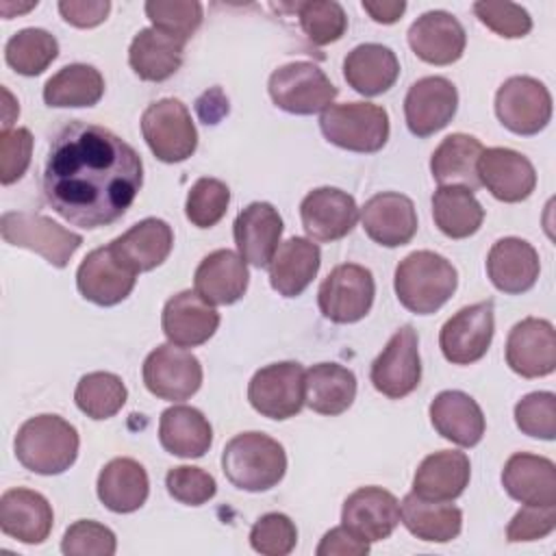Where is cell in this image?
I'll return each instance as SVG.
<instances>
[{"label":"cell","mask_w":556,"mask_h":556,"mask_svg":"<svg viewBox=\"0 0 556 556\" xmlns=\"http://www.w3.org/2000/svg\"><path fill=\"white\" fill-rule=\"evenodd\" d=\"M319 128L324 137L350 152H378L389 139V115L371 102L330 104L321 111Z\"/></svg>","instance_id":"cell-5"},{"label":"cell","mask_w":556,"mask_h":556,"mask_svg":"<svg viewBox=\"0 0 556 556\" xmlns=\"http://www.w3.org/2000/svg\"><path fill=\"white\" fill-rule=\"evenodd\" d=\"M172 226L156 217H146L111 241L113 252L137 274L159 267L172 252Z\"/></svg>","instance_id":"cell-32"},{"label":"cell","mask_w":556,"mask_h":556,"mask_svg":"<svg viewBox=\"0 0 556 556\" xmlns=\"http://www.w3.org/2000/svg\"><path fill=\"white\" fill-rule=\"evenodd\" d=\"M363 11L378 24H393L406 11V2L402 0H363Z\"/></svg>","instance_id":"cell-56"},{"label":"cell","mask_w":556,"mask_h":556,"mask_svg":"<svg viewBox=\"0 0 556 556\" xmlns=\"http://www.w3.org/2000/svg\"><path fill=\"white\" fill-rule=\"evenodd\" d=\"M43 195L70 224L93 230L117 222L143 185L137 150L104 126L65 124L50 141Z\"/></svg>","instance_id":"cell-1"},{"label":"cell","mask_w":556,"mask_h":556,"mask_svg":"<svg viewBox=\"0 0 556 556\" xmlns=\"http://www.w3.org/2000/svg\"><path fill=\"white\" fill-rule=\"evenodd\" d=\"M315 552L317 556H365L369 543L354 536L345 526H337L324 534Z\"/></svg>","instance_id":"cell-55"},{"label":"cell","mask_w":556,"mask_h":556,"mask_svg":"<svg viewBox=\"0 0 556 556\" xmlns=\"http://www.w3.org/2000/svg\"><path fill=\"white\" fill-rule=\"evenodd\" d=\"M502 484L504 491L521 504H556V467L545 456L528 452L513 454L504 465Z\"/></svg>","instance_id":"cell-28"},{"label":"cell","mask_w":556,"mask_h":556,"mask_svg":"<svg viewBox=\"0 0 556 556\" xmlns=\"http://www.w3.org/2000/svg\"><path fill=\"white\" fill-rule=\"evenodd\" d=\"M458 274L454 265L430 250L410 252L395 267V295L404 308L417 315L439 311L456 291Z\"/></svg>","instance_id":"cell-3"},{"label":"cell","mask_w":556,"mask_h":556,"mask_svg":"<svg viewBox=\"0 0 556 556\" xmlns=\"http://www.w3.org/2000/svg\"><path fill=\"white\" fill-rule=\"evenodd\" d=\"M98 497L113 513H132L141 508L150 493V480L135 458H113L98 476Z\"/></svg>","instance_id":"cell-35"},{"label":"cell","mask_w":556,"mask_h":556,"mask_svg":"<svg viewBox=\"0 0 556 556\" xmlns=\"http://www.w3.org/2000/svg\"><path fill=\"white\" fill-rule=\"evenodd\" d=\"M59 54V41L43 28H24L4 46L7 63L22 76H39Z\"/></svg>","instance_id":"cell-42"},{"label":"cell","mask_w":556,"mask_h":556,"mask_svg":"<svg viewBox=\"0 0 556 556\" xmlns=\"http://www.w3.org/2000/svg\"><path fill=\"white\" fill-rule=\"evenodd\" d=\"M245 261L232 250H215L206 254L193 276L195 293L208 304H235L248 289Z\"/></svg>","instance_id":"cell-29"},{"label":"cell","mask_w":556,"mask_h":556,"mask_svg":"<svg viewBox=\"0 0 556 556\" xmlns=\"http://www.w3.org/2000/svg\"><path fill=\"white\" fill-rule=\"evenodd\" d=\"M478 180L500 202H521L536 187L534 165L517 150L486 148L478 156Z\"/></svg>","instance_id":"cell-17"},{"label":"cell","mask_w":556,"mask_h":556,"mask_svg":"<svg viewBox=\"0 0 556 556\" xmlns=\"http://www.w3.org/2000/svg\"><path fill=\"white\" fill-rule=\"evenodd\" d=\"M141 135L163 163H180L198 148V130L189 109L176 98L152 102L141 115Z\"/></svg>","instance_id":"cell-7"},{"label":"cell","mask_w":556,"mask_h":556,"mask_svg":"<svg viewBox=\"0 0 556 556\" xmlns=\"http://www.w3.org/2000/svg\"><path fill=\"white\" fill-rule=\"evenodd\" d=\"M430 421L443 439L460 447L478 445L486 428L482 408L463 391H441L430 402Z\"/></svg>","instance_id":"cell-27"},{"label":"cell","mask_w":556,"mask_h":556,"mask_svg":"<svg viewBox=\"0 0 556 556\" xmlns=\"http://www.w3.org/2000/svg\"><path fill=\"white\" fill-rule=\"evenodd\" d=\"M493 302L469 304L443 324L439 332L441 352L452 365H471L486 354L493 341Z\"/></svg>","instance_id":"cell-14"},{"label":"cell","mask_w":556,"mask_h":556,"mask_svg":"<svg viewBox=\"0 0 556 556\" xmlns=\"http://www.w3.org/2000/svg\"><path fill=\"white\" fill-rule=\"evenodd\" d=\"M463 24L447 11H428L408 28L410 50L430 65H452L465 52Z\"/></svg>","instance_id":"cell-23"},{"label":"cell","mask_w":556,"mask_h":556,"mask_svg":"<svg viewBox=\"0 0 556 556\" xmlns=\"http://www.w3.org/2000/svg\"><path fill=\"white\" fill-rule=\"evenodd\" d=\"M458 106V91L443 76H426L410 85L404 98L406 126L415 137H430L445 128Z\"/></svg>","instance_id":"cell-16"},{"label":"cell","mask_w":556,"mask_h":556,"mask_svg":"<svg viewBox=\"0 0 556 556\" xmlns=\"http://www.w3.org/2000/svg\"><path fill=\"white\" fill-rule=\"evenodd\" d=\"M159 441L174 456L200 458L213 443V428L198 408L176 404L161 413Z\"/></svg>","instance_id":"cell-33"},{"label":"cell","mask_w":556,"mask_h":556,"mask_svg":"<svg viewBox=\"0 0 556 556\" xmlns=\"http://www.w3.org/2000/svg\"><path fill=\"white\" fill-rule=\"evenodd\" d=\"M146 15L152 28L187 43L202 24V4L195 0H150Z\"/></svg>","instance_id":"cell-44"},{"label":"cell","mask_w":556,"mask_h":556,"mask_svg":"<svg viewBox=\"0 0 556 556\" xmlns=\"http://www.w3.org/2000/svg\"><path fill=\"white\" fill-rule=\"evenodd\" d=\"M165 486L176 502L187 506H202L217 493L215 478L208 471L189 465L169 469L165 476Z\"/></svg>","instance_id":"cell-51"},{"label":"cell","mask_w":556,"mask_h":556,"mask_svg":"<svg viewBox=\"0 0 556 556\" xmlns=\"http://www.w3.org/2000/svg\"><path fill=\"white\" fill-rule=\"evenodd\" d=\"M556 528V504L549 506H536V504H523L521 510L510 519L506 528V539L510 543L521 541H539L547 536Z\"/></svg>","instance_id":"cell-53"},{"label":"cell","mask_w":556,"mask_h":556,"mask_svg":"<svg viewBox=\"0 0 556 556\" xmlns=\"http://www.w3.org/2000/svg\"><path fill=\"white\" fill-rule=\"evenodd\" d=\"M469 476L471 465L465 452L441 450L419 463L413 476V493L424 500L452 502L467 489Z\"/></svg>","instance_id":"cell-30"},{"label":"cell","mask_w":556,"mask_h":556,"mask_svg":"<svg viewBox=\"0 0 556 556\" xmlns=\"http://www.w3.org/2000/svg\"><path fill=\"white\" fill-rule=\"evenodd\" d=\"M54 523L50 502L30 489H9L0 497V528L26 545H39L48 539Z\"/></svg>","instance_id":"cell-24"},{"label":"cell","mask_w":556,"mask_h":556,"mask_svg":"<svg viewBox=\"0 0 556 556\" xmlns=\"http://www.w3.org/2000/svg\"><path fill=\"white\" fill-rule=\"evenodd\" d=\"M33 152V135L28 128H9L0 135V182L13 185L20 180L28 165Z\"/></svg>","instance_id":"cell-52"},{"label":"cell","mask_w":556,"mask_h":556,"mask_svg":"<svg viewBox=\"0 0 556 556\" xmlns=\"http://www.w3.org/2000/svg\"><path fill=\"white\" fill-rule=\"evenodd\" d=\"M298 543L295 523L282 513H267L254 521L250 530V545L265 556H287Z\"/></svg>","instance_id":"cell-48"},{"label":"cell","mask_w":556,"mask_h":556,"mask_svg":"<svg viewBox=\"0 0 556 556\" xmlns=\"http://www.w3.org/2000/svg\"><path fill=\"white\" fill-rule=\"evenodd\" d=\"M78 432L59 415L26 419L15 434V458L33 473L56 476L70 469L78 456Z\"/></svg>","instance_id":"cell-2"},{"label":"cell","mask_w":556,"mask_h":556,"mask_svg":"<svg viewBox=\"0 0 556 556\" xmlns=\"http://www.w3.org/2000/svg\"><path fill=\"white\" fill-rule=\"evenodd\" d=\"M267 89L271 102L293 115L326 111L339 93L324 70L308 61H293L274 70Z\"/></svg>","instance_id":"cell-6"},{"label":"cell","mask_w":556,"mask_h":556,"mask_svg":"<svg viewBox=\"0 0 556 556\" xmlns=\"http://www.w3.org/2000/svg\"><path fill=\"white\" fill-rule=\"evenodd\" d=\"M495 113L515 135H536L552 119V96L532 76H513L495 93Z\"/></svg>","instance_id":"cell-10"},{"label":"cell","mask_w":556,"mask_h":556,"mask_svg":"<svg viewBox=\"0 0 556 556\" xmlns=\"http://www.w3.org/2000/svg\"><path fill=\"white\" fill-rule=\"evenodd\" d=\"M356 397V376L337 363H317L304 371V402L319 415H341Z\"/></svg>","instance_id":"cell-37"},{"label":"cell","mask_w":556,"mask_h":556,"mask_svg":"<svg viewBox=\"0 0 556 556\" xmlns=\"http://www.w3.org/2000/svg\"><path fill=\"white\" fill-rule=\"evenodd\" d=\"M115 549L117 541L113 530L91 519L72 523L61 541V552L67 556H113Z\"/></svg>","instance_id":"cell-49"},{"label":"cell","mask_w":556,"mask_h":556,"mask_svg":"<svg viewBox=\"0 0 556 556\" xmlns=\"http://www.w3.org/2000/svg\"><path fill=\"white\" fill-rule=\"evenodd\" d=\"M400 519L413 536L428 543H450L463 528L460 508L447 502L424 500L415 493L404 495L400 504Z\"/></svg>","instance_id":"cell-36"},{"label":"cell","mask_w":556,"mask_h":556,"mask_svg":"<svg viewBox=\"0 0 556 556\" xmlns=\"http://www.w3.org/2000/svg\"><path fill=\"white\" fill-rule=\"evenodd\" d=\"M222 469L232 486L261 493L282 480L287 454L276 439L263 432H241L226 443Z\"/></svg>","instance_id":"cell-4"},{"label":"cell","mask_w":556,"mask_h":556,"mask_svg":"<svg viewBox=\"0 0 556 556\" xmlns=\"http://www.w3.org/2000/svg\"><path fill=\"white\" fill-rule=\"evenodd\" d=\"M482 150H484L482 143L471 135H465V132L447 135L432 152V159H430L432 178L441 187L458 185L471 191L478 189L480 180H478L476 165Z\"/></svg>","instance_id":"cell-39"},{"label":"cell","mask_w":556,"mask_h":556,"mask_svg":"<svg viewBox=\"0 0 556 556\" xmlns=\"http://www.w3.org/2000/svg\"><path fill=\"white\" fill-rule=\"evenodd\" d=\"M232 232L239 256L254 267H267L282 237V217L269 202H252L237 215Z\"/></svg>","instance_id":"cell-25"},{"label":"cell","mask_w":556,"mask_h":556,"mask_svg":"<svg viewBox=\"0 0 556 556\" xmlns=\"http://www.w3.org/2000/svg\"><path fill=\"white\" fill-rule=\"evenodd\" d=\"M343 76L354 91L363 96H380L395 85L400 63L391 48L382 43H361L348 52Z\"/></svg>","instance_id":"cell-34"},{"label":"cell","mask_w":556,"mask_h":556,"mask_svg":"<svg viewBox=\"0 0 556 556\" xmlns=\"http://www.w3.org/2000/svg\"><path fill=\"white\" fill-rule=\"evenodd\" d=\"M2 239L15 248H26L41 254L52 267H65L80 248L83 237L63 228L43 215L4 213L0 219Z\"/></svg>","instance_id":"cell-8"},{"label":"cell","mask_w":556,"mask_h":556,"mask_svg":"<svg viewBox=\"0 0 556 556\" xmlns=\"http://www.w3.org/2000/svg\"><path fill=\"white\" fill-rule=\"evenodd\" d=\"M128 391L119 376L109 371H93L78 380L74 400L76 406L91 419H109L126 404Z\"/></svg>","instance_id":"cell-43"},{"label":"cell","mask_w":556,"mask_h":556,"mask_svg":"<svg viewBox=\"0 0 556 556\" xmlns=\"http://www.w3.org/2000/svg\"><path fill=\"white\" fill-rule=\"evenodd\" d=\"M541 271L536 250L519 239L504 237L493 243L486 256V274L495 289L508 295L526 293L534 287Z\"/></svg>","instance_id":"cell-26"},{"label":"cell","mask_w":556,"mask_h":556,"mask_svg":"<svg viewBox=\"0 0 556 556\" xmlns=\"http://www.w3.org/2000/svg\"><path fill=\"white\" fill-rule=\"evenodd\" d=\"M321 265L319 245L304 237H291L278 245L269 261V285L285 298L300 295L317 276Z\"/></svg>","instance_id":"cell-31"},{"label":"cell","mask_w":556,"mask_h":556,"mask_svg":"<svg viewBox=\"0 0 556 556\" xmlns=\"http://www.w3.org/2000/svg\"><path fill=\"white\" fill-rule=\"evenodd\" d=\"M371 384L378 393L400 400L413 393L421 380L419 339L410 326H402L371 363Z\"/></svg>","instance_id":"cell-13"},{"label":"cell","mask_w":556,"mask_h":556,"mask_svg":"<svg viewBox=\"0 0 556 556\" xmlns=\"http://www.w3.org/2000/svg\"><path fill=\"white\" fill-rule=\"evenodd\" d=\"M104 93L102 74L85 63H72L59 70L43 85V100L48 106H93Z\"/></svg>","instance_id":"cell-41"},{"label":"cell","mask_w":556,"mask_h":556,"mask_svg":"<svg viewBox=\"0 0 556 556\" xmlns=\"http://www.w3.org/2000/svg\"><path fill=\"white\" fill-rule=\"evenodd\" d=\"M300 26L308 41L315 46H328L343 37L348 28L345 11L334 0H308L295 4Z\"/></svg>","instance_id":"cell-45"},{"label":"cell","mask_w":556,"mask_h":556,"mask_svg":"<svg viewBox=\"0 0 556 556\" xmlns=\"http://www.w3.org/2000/svg\"><path fill=\"white\" fill-rule=\"evenodd\" d=\"M161 326L169 343L180 348H195L215 334L219 326V313L195 291L187 289L165 302Z\"/></svg>","instance_id":"cell-22"},{"label":"cell","mask_w":556,"mask_h":556,"mask_svg":"<svg viewBox=\"0 0 556 556\" xmlns=\"http://www.w3.org/2000/svg\"><path fill=\"white\" fill-rule=\"evenodd\" d=\"M146 389L167 402L189 400L202 384L200 361L180 345L163 343L143 361Z\"/></svg>","instance_id":"cell-12"},{"label":"cell","mask_w":556,"mask_h":556,"mask_svg":"<svg viewBox=\"0 0 556 556\" xmlns=\"http://www.w3.org/2000/svg\"><path fill=\"white\" fill-rule=\"evenodd\" d=\"M185 43L156 30L141 28L128 48V63L141 80L161 83L178 72L182 65Z\"/></svg>","instance_id":"cell-38"},{"label":"cell","mask_w":556,"mask_h":556,"mask_svg":"<svg viewBox=\"0 0 556 556\" xmlns=\"http://www.w3.org/2000/svg\"><path fill=\"white\" fill-rule=\"evenodd\" d=\"M361 222L367 237L384 248L406 245L417 232L413 200L395 191L371 195L361 208Z\"/></svg>","instance_id":"cell-21"},{"label":"cell","mask_w":556,"mask_h":556,"mask_svg":"<svg viewBox=\"0 0 556 556\" xmlns=\"http://www.w3.org/2000/svg\"><path fill=\"white\" fill-rule=\"evenodd\" d=\"M341 521L361 541L376 543L397 528L400 502L380 486H361L343 502Z\"/></svg>","instance_id":"cell-20"},{"label":"cell","mask_w":556,"mask_h":556,"mask_svg":"<svg viewBox=\"0 0 556 556\" xmlns=\"http://www.w3.org/2000/svg\"><path fill=\"white\" fill-rule=\"evenodd\" d=\"M230 204V189L226 182L217 178H198L185 202L187 219L198 228L215 226L228 211Z\"/></svg>","instance_id":"cell-46"},{"label":"cell","mask_w":556,"mask_h":556,"mask_svg":"<svg viewBox=\"0 0 556 556\" xmlns=\"http://www.w3.org/2000/svg\"><path fill=\"white\" fill-rule=\"evenodd\" d=\"M517 428L534 439L554 441L556 437V395L552 391H534L523 395L515 406Z\"/></svg>","instance_id":"cell-47"},{"label":"cell","mask_w":556,"mask_h":556,"mask_svg":"<svg viewBox=\"0 0 556 556\" xmlns=\"http://www.w3.org/2000/svg\"><path fill=\"white\" fill-rule=\"evenodd\" d=\"M374 295L376 282L371 271L356 263H343L324 278L317 302L326 319L334 324H354L369 313Z\"/></svg>","instance_id":"cell-9"},{"label":"cell","mask_w":556,"mask_h":556,"mask_svg":"<svg viewBox=\"0 0 556 556\" xmlns=\"http://www.w3.org/2000/svg\"><path fill=\"white\" fill-rule=\"evenodd\" d=\"M476 17L506 39L526 37L532 30L530 13L515 2H473Z\"/></svg>","instance_id":"cell-50"},{"label":"cell","mask_w":556,"mask_h":556,"mask_svg":"<svg viewBox=\"0 0 556 556\" xmlns=\"http://www.w3.org/2000/svg\"><path fill=\"white\" fill-rule=\"evenodd\" d=\"M111 11L109 0H61L59 13L76 28H93L106 20Z\"/></svg>","instance_id":"cell-54"},{"label":"cell","mask_w":556,"mask_h":556,"mask_svg":"<svg viewBox=\"0 0 556 556\" xmlns=\"http://www.w3.org/2000/svg\"><path fill=\"white\" fill-rule=\"evenodd\" d=\"M506 363L523 378H543L556 369V332L547 319L526 317L506 339Z\"/></svg>","instance_id":"cell-18"},{"label":"cell","mask_w":556,"mask_h":556,"mask_svg":"<svg viewBox=\"0 0 556 556\" xmlns=\"http://www.w3.org/2000/svg\"><path fill=\"white\" fill-rule=\"evenodd\" d=\"M432 217L437 228L450 239L476 235L484 219V208L471 189L450 185L439 187L432 195Z\"/></svg>","instance_id":"cell-40"},{"label":"cell","mask_w":556,"mask_h":556,"mask_svg":"<svg viewBox=\"0 0 556 556\" xmlns=\"http://www.w3.org/2000/svg\"><path fill=\"white\" fill-rule=\"evenodd\" d=\"M248 400L256 413L269 419H289L304 406V369L285 361L258 369L248 384Z\"/></svg>","instance_id":"cell-11"},{"label":"cell","mask_w":556,"mask_h":556,"mask_svg":"<svg viewBox=\"0 0 556 556\" xmlns=\"http://www.w3.org/2000/svg\"><path fill=\"white\" fill-rule=\"evenodd\" d=\"M300 217L311 241H337L358 222L356 200L337 187H319L304 195Z\"/></svg>","instance_id":"cell-19"},{"label":"cell","mask_w":556,"mask_h":556,"mask_svg":"<svg viewBox=\"0 0 556 556\" xmlns=\"http://www.w3.org/2000/svg\"><path fill=\"white\" fill-rule=\"evenodd\" d=\"M137 271L130 269L109 245L91 250L76 271L80 295L98 306L119 304L135 289Z\"/></svg>","instance_id":"cell-15"}]
</instances>
